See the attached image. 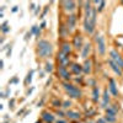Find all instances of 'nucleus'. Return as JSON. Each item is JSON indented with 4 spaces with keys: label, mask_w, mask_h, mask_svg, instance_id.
<instances>
[{
    "label": "nucleus",
    "mask_w": 123,
    "mask_h": 123,
    "mask_svg": "<svg viewBox=\"0 0 123 123\" xmlns=\"http://www.w3.org/2000/svg\"><path fill=\"white\" fill-rule=\"evenodd\" d=\"M95 24H96V10L91 6L90 3H86L85 18H84V27H85L86 32H89V33L94 32Z\"/></svg>",
    "instance_id": "nucleus-1"
},
{
    "label": "nucleus",
    "mask_w": 123,
    "mask_h": 123,
    "mask_svg": "<svg viewBox=\"0 0 123 123\" xmlns=\"http://www.w3.org/2000/svg\"><path fill=\"white\" fill-rule=\"evenodd\" d=\"M37 50H38V54L41 57L47 58V57H49L50 54H52L53 48H52V44H50L49 42H47V41H39Z\"/></svg>",
    "instance_id": "nucleus-2"
},
{
    "label": "nucleus",
    "mask_w": 123,
    "mask_h": 123,
    "mask_svg": "<svg viewBox=\"0 0 123 123\" xmlns=\"http://www.w3.org/2000/svg\"><path fill=\"white\" fill-rule=\"evenodd\" d=\"M64 87H65V90L70 94V96L71 97H79L80 96V91H79V89H76L75 86H73V85H70V84H64Z\"/></svg>",
    "instance_id": "nucleus-3"
},
{
    "label": "nucleus",
    "mask_w": 123,
    "mask_h": 123,
    "mask_svg": "<svg viewBox=\"0 0 123 123\" xmlns=\"http://www.w3.org/2000/svg\"><path fill=\"white\" fill-rule=\"evenodd\" d=\"M96 41H97V49H98V53L100 54H105L106 52V47H105V39L102 36H97L96 37Z\"/></svg>",
    "instance_id": "nucleus-4"
},
{
    "label": "nucleus",
    "mask_w": 123,
    "mask_h": 123,
    "mask_svg": "<svg viewBox=\"0 0 123 123\" xmlns=\"http://www.w3.org/2000/svg\"><path fill=\"white\" fill-rule=\"evenodd\" d=\"M111 58H112L111 60H113L118 67L123 68V59L121 58V55L116 52V50H111Z\"/></svg>",
    "instance_id": "nucleus-5"
},
{
    "label": "nucleus",
    "mask_w": 123,
    "mask_h": 123,
    "mask_svg": "<svg viewBox=\"0 0 123 123\" xmlns=\"http://www.w3.org/2000/svg\"><path fill=\"white\" fill-rule=\"evenodd\" d=\"M59 75L62 76V78H63V79H69V73H68V71H67V68L64 67V65H60L59 67Z\"/></svg>",
    "instance_id": "nucleus-6"
},
{
    "label": "nucleus",
    "mask_w": 123,
    "mask_h": 123,
    "mask_svg": "<svg viewBox=\"0 0 123 123\" xmlns=\"http://www.w3.org/2000/svg\"><path fill=\"white\" fill-rule=\"evenodd\" d=\"M58 60L60 62V65H64L65 67V64L69 62V58L67 57V54H64V53H59V55H58Z\"/></svg>",
    "instance_id": "nucleus-7"
},
{
    "label": "nucleus",
    "mask_w": 123,
    "mask_h": 123,
    "mask_svg": "<svg viewBox=\"0 0 123 123\" xmlns=\"http://www.w3.org/2000/svg\"><path fill=\"white\" fill-rule=\"evenodd\" d=\"M81 43H83V41H81V36L80 35H76L74 37V46L76 49H81Z\"/></svg>",
    "instance_id": "nucleus-8"
},
{
    "label": "nucleus",
    "mask_w": 123,
    "mask_h": 123,
    "mask_svg": "<svg viewBox=\"0 0 123 123\" xmlns=\"http://www.w3.org/2000/svg\"><path fill=\"white\" fill-rule=\"evenodd\" d=\"M75 26V16L71 15L69 16V20H68V31H71Z\"/></svg>",
    "instance_id": "nucleus-9"
},
{
    "label": "nucleus",
    "mask_w": 123,
    "mask_h": 123,
    "mask_svg": "<svg viewBox=\"0 0 123 123\" xmlns=\"http://www.w3.org/2000/svg\"><path fill=\"white\" fill-rule=\"evenodd\" d=\"M110 65H111V68H112V69L115 70V73H117L118 75H122V70L119 69V67L115 63L113 60H110Z\"/></svg>",
    "instance_id": "nucleus-10"
},
{
    "label": "nucleus",
    "mask_w": 123,
    "mask_h": 123,
    "mask_svg": "<svg viewBox=\"0 0 123 123\" xmlns=\"http://www.w3.org/2000/svg\"><path fill=\"white\" fill-rule=\"evenodd\" d=\"M63 5L65 6V10H69V11H73L75 9V3L74 1H64Z\"/></svg>",
    "instance_id": "nucleus-11"
},
{
    "label": "nucleus",
    "mask_w": 123,
    "mask_h": 123,
    "mask_svg": "<svg viewBox=\"0 0 123 123\" xmlns=\"http://www.w3.org/2000/svg\"><path fill=\"white\" fill-rule=\"evenodd\" d=\"M110 90H111V92H112L115 96L118 95V91H117V89H116V86H115V81H113V80H110Z\"/></svg>",
    "instance_id": "nucleus-12"
},
{
    "label": "nucleus",
    "mask_w": 123,
    "mask_h": 123,
    "mask_svg": "<svg viewBox=\"0 0 123 123\" xmlns=\"http://www.w3.org/2000/svg\"><path fill=\"white\" fill-rule=\"evenodd\" d=\"M60 52L64 53V54H67V55H69V53H70V46H69L68 43H64L63 47H62V50H60Z\"/></svg>",
    "instance_id": "nucleus-13"
},
{
    "label": "nucleus",
    "mask_w": 123,
    "mask_h": 123,
    "mask_svg": "<svg viewBox=\"0 0 123 123\" xmlns=\"http://www.w3.org/2000/svg\"><path fill=\"white\" fill-rule=\"evenodd\" d=\"M84 71H85L86 74L91 71V62H90V60H86V62H85V65H84Z\"/></svg>",
    "instance_id": "nucleus-14"
},
{
    "label": "nucleus",
    "mask_w": 123,
    "mask_h": 123,
    "mask_svg": "<svg viewBox=\"0 0 123 123\" xmlns=\"http://www.w3.org/2000/svg\"><path fill=\"white\" fill-rule=\"evenodd\" d=\"M67 116H68L69 118H71V119H78V118L80 117V115L76 113V112H68Z\"/></svg>",
    "instance_id": "nucleus-15"
},
{
    "label": "nucleus",
    "mask_w": 123,
    "mask_h": 123,
    "mask_svg": "<svg viewBox=\"0 0 123 123\" xmlns=\"http://www.w3.org/2000/svg\"><path fill=\"white\" fill-rule=\"evenodd\" d=\"M89 52H90V44H85L84 49H83V58H86Z\"/></svg>",
    "instance_id": "nucleus-16"
},
{
    "label": "nucleus",
    "mask_w": 123,
    "mask_h": 123,
    "mask_svg": "<svg viewBox=\"0 0 123 123\" xmlns=\"http://www.w3.org/2000/svg\"><path fill=\"white\" fill-rule=\"evenodd\" d=\"M43 119L47 121V122H53V121H54L53 116L50 115V113H43Z\"/></svg>",
    "instance_id": "nucleus-17"
},
{
    "label": "nucleus",
    "mask_w": 123,
    "mask_h": 123,
    "mask_svg": "<svg viewBox=\"0 0 123 123\" xmlns=\"http://www.w3.org/2000/svg\"><path fill=\"white\" fill-rule=\"evenodd\" d=\"M73 71L75 74H79L80 71H81V68H80V65H78V64H74L73 65Z\"/></svg>",
    "instance_id": "nucleus-18"
},
{
    "label": "nucleus",
    "mask_w": 123,
    "mask_h": 123,
    "mask_svg": "<svg viewBox=\"0 0 123 123\" xmlns=\"http://www.w3.org/2000/svg\"><path fill=\"white\" fill-rule=\"evenodd\" d=\"M107 102H108V92L106 91V92H105V95H104V107H106Z\"/></svg>",
    "instance_id": "nucleus-19"
},
{
    "label": "nucleus",
    "mask_w": 123,
    "mask_h": 123,
    "mask_svg": "<svg viewBox=\"0 0 123 123\" xmlns=\"http://www.w3.org/2000/svg\"><path fill=\"white\" fill-rule=\"evenodd\" d=\"M94 100H95V101L98 100V89H97V87L94 89Z\"/></svg>",
    "instance_id": "nucleus-20"
},
{
    "label": "nucleus",
    "mask_w": 123,
    "mask_h": 123,
    "mask_svg": "<svg viewBox=\"0 0 123 123\" xmlns=\"http://www.w3.org/2000/svg\"><path fill=\"white\" fill-rule=\"evenodd\" d=\"M1 30H3V32H7V31H9V28H7V24H6V22H5V24H3Z\"/></svg>",
    "instance_id": "nucleus-21"
},
{
    "label": "nucleus",
    "mask_w": 123,
    "mask_h": 123,
    "mask_svg": "<svg viewBox=\"0 0 123 123\" xmlns=\"http://www.w3.org/2000/svg\"><path fill=\"white\" fill-rule=\"evenodd\" d=\"M52 67H53L52 64H49V63H47V64H46V70H47V71H52V69H53Z\"/></svg>",
    "instance_id": "nucleus-22"
},
{
    "label": "nucleus",
    "mask_w": 123,
    "mask_h": 123,
    "mask_svg": "<svg viewBox=\"0 0 123 123\" xmlns=\"http://www.w3.org/2000/svg\"><path fill=\"white\" fill-rule=\"evenodd\" d=\"M104 6H105V1H101L100 3V7H98V11H101V10L104 9Z\"/></svg>",
    "instance_id": "nucleus-23"
},
{
    "label": "nucleus",
    "mask_w": 123,
    "mask_h": 123,
    "mask_svg": "<svg viewBox=\"0 0 123 123\" xmlns=\"http://www.w3.org/2000/svg\"><path fill=\"white\" fill-rule=\"evenodd\" d=\"M31 76H32V71H31V73H28V75H27V83H28V81H31V79H32V78H31Z\"/></svg>",
    "instance_id": "nucleus-24"
},
{
    "label": "nucleus",
    "mask_w": 123,
    "mask_h": 123,
    "mask_svg": "<svg viewBox=\"0 0 123 123\" xmlns=\"http://www.w3.org/2000/svg\"><path fill=\"white\" fill-rule=\"evenodd\" d=\"M106 119H107L108 122H115V117H107Z\"/></svg>",
    "instance_id": "nucleus-25"
},
{
    "label": "nucleus",
    "mask_w": 123,
    "mask_h": 123,
    "mask_svg": "<svg viewBox=\"0 0 123 123\" xmlns=\"http://www.w3.org/2000/svg\"><path fill=\"white\" fill-rule=\"evenodd\" d=\"M69 106H70V102H68V101L64 102V107H69Z\"/></svg>",
    "instance_id": "nucleus-26"
},
{
    "label": "nucleus",
    "mask_w": 123,
    "mask_h": 123,
    "mask_svg": "<svg viewBox=\"0 0 123 123\" xmlns=\"http://www.w3.org/2000/svg\"><path fill=\"white\" fill-rule=\"evenodd\" d=\"M58 123H65L64 121H58Z\"/></svg>",
    "instance_id": "nucleus-27"
}]
</instances>
